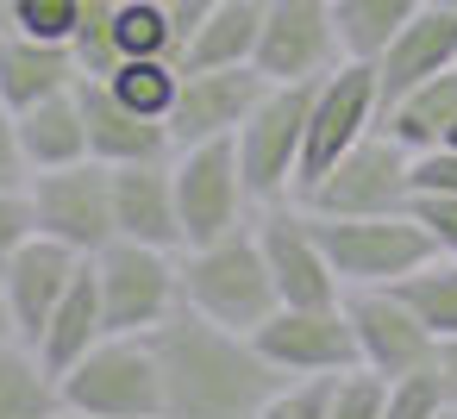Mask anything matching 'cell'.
Masks as SVG:
<instances>
[{
    "label": "cell",
    "mask_w": 457,
    "mask_h": 419,
    "mask_svg": "<svg viewBox=\"0 0 457 419\" xmlns=\"http://www.w3.org/2000/svg\"><path fill=\"white\" fill-rule=\"evenodd\" d=\"M151 350L163 369V419H257L288 382L251 332L213 325L188 307L151 332Z\"/></svg>",
    "instance_id": "1"
},
{
    "label": "cell",
    "mask_w": 457,
    "mask_h": 419,
    "mask_svg": "<svg viewBox=\"0 0 457 419\" xmlns=\"http://www.w3.org/2000/svg\"><path fill=\"white\" fill-rule=\"evenodd\" d=\"M182 307L201 313V319H213V325H232V332H257L282 307L251 226L232 232V238L182 251Z\"/></svg>",
    "instance_id": "2"
},
{
    "label": "cell",
    "mask_w": 457,
    "mask_h": 419,
    "mask_svg": "<svg viewBox=\"0 0 457 419\" xmlns=\"http://www.w3.org/2000/svg\"><path fill=\"white\" fill-rule=\"evenodd\" d=\"M63 407L95 419H163V369L151 332H107L82 363L63 375Z\"/></svg>",
    "instance_id": "3"
},
{
    "label": "cell",
    "mask_w": 457,
    "mask_h": 419,
    "mask_svg": "<svg viewBox=\"0 0 457 419\" xmlns=\"http://www.w3.org/2000/svg\"><path fill=\"white\" fill-rule=\"evenodd\" d=\"M307 213H313V207H307ZM313 226H320V244H326V257H332L345 294H351V288H395L401 275H413L420 263L438 257L432 238H426V226L413 219V207H407V213H370V219L313 213Z\"/></svg>",
    "instance_id": "4"
},
{
    "label": "cell",
    "mask_w": 457,
    "mask_h": 419,
    "mask_svg": "<svg viewBox=\"0 0 457 419\" xmlns=\"http://www.w3.org/2000/svg\"><path fill=\"white\" fill-rule=\"evenodd\" d=\"M170 176H176V213H182V251L195 244H213V238H232L257 219V201L245 188V169H238V144L232 138H213V144H188L170 157Z\"/></svg>",
    "instance_id": "5"
},
{
    "label": "cell",
    "mask_w": 457,
    "mask_h": 419,
    "mask_svg": "<svg viewBox=\"0 0 457 419\" xmlns=\"http://www.w3.org/2000/svg\"><path fill=\"white\" fill-rule=\"evenodd\" d=\"M107 332H157L182 307V251H151L132 238H113L88 257Z\"/></svg>",
    "instance_id": "6"
},
{
    "label": "cell",
    "mask_w": 457,
    "mask_h": 419,
    "mask_svg": "<svg viewBox=\"0 0 457 419\" xmlns=\"http://www.w3.org/2000/svg\"><path fill=\"white\" fill-rule=\"evenodd\" d=\"M382 119V94H376V63H338L332 76L313 82V107H307V138H301V169H295V201L313 194V182L376 132Z\"/></svg>",
    "instance_id": "7"
},
{
    "label": "cell",
    "mask_w": 457,
    "mask_h": 419,
    "mask_svg": "<svg viewBox=\"0 0 457 419\" xmlns=\"http://www.w3.org/2000/svg\"><path fill=\"white\" fill-rule=\"evenodd\" d=\"M307 107H313V82H270V94L251 107V119L238 126V169L257 207L270 201H295V169H301V138H307Z\"/></svg>",
    "instance_id": "8"
},
{
    "label": "cell",
    "mask_w": 457,
    "mask_h": 419,
    "mask_svg": "<svg viewBox=\"0 0 457 419\" xmlns=\"http://www.w3.org/2000/svg\"><path fill=\"white\" fill-rule=\"evenodd\" d=\"M413 151L395 144L388 132H370L363 144H351L301 207L332 213V219H370V213H407L413 207Z\"/></svg>",
    "instance_id": "9"
},
{
    "label": "cell",
    "mask_w": 457,
    "mask_h": 419,
    "mask_svg": "<svg viewBox=\"0 0 457 419\" xmlns=\"http://www.w3.org/2000/svg\"><path fill=\"white\" fill-rule=\"evenodd\" d=\"M257 232V251L270 263V282H276V300L282 307H338L345 300V282L320 244V226L301 201H270L257 207L251 219Z\"/></svg>",
    "instance_id": "10"
},
{
    "label": "cell",
    "mask_w": 457,
    "mask_h": 419,
    "mask_svg": "<svg viewBox=\"0 0 457 419\" xmlns=\"http://www.w3.org/2000/svg\"><path fill=\"white\" fill-rule=\"evenodd\" d=\"M26 194H32L38 238H57L76 257H95L101 244H113V169L107 163L88 157L70 169H38Z\"/></svg>",
    "instance_id": "11"
},
{
    "label": "cell",
    "mask_w": 457,
    "mask_h": 419,
    "mask_svg": "<svg viewBox=\"0 0 457 419\" xmlns=\"http://www.w3.org/2000/svg\"><path fill=\"white\" fill-rule=\"evenodd\" d=\"M345 63L332 0H263L257 70L270 82H320Z\"/></svg>",
    "instance_id": "12"
},
{
    "label": "cell",
    "mask_w": 457,
    "mask_h": 419,
    "mask_svg": "<svg viewBox=\"0 0 457 419\" xmlns=\"http://www.w3.org/2000/svg\"><path fill=\"white\" fill-rule=\"evenodd\" d=\"M251 338H257V350H263L288 382L363 369V363H357V338H351L345 300H338V307H276Z\"/></svg>",
    "instance_id": "13"
},
{
    "label": "cell",
    "mask_w": 457,
    "mask_h": 419,
    "mask_svg": "<svg viewBox=\"0 0 457 419\" xmlns=\"http://www.w3.org/2000/svg\"><path fill=\"white\" fill-rule=\"evenodd\" d=\"M345 313H351V338H357V363L382 382H401V375H420L432 369L438 357V338L413 319V307L395 294V288H351L345 294Z\"/></svg>",
    "instance_id": "14"
},
{
    "label": "cell",
    "mask_w": 457,
    "mask_h": 419,
    "mask_svg": "<svg viewBox=\"0 0 457 419\" xmlns=\"http://www.w3.org/2000/svg\"><path fill=\"white\" fill-rule=\"evenodd\" d=\"M263 94H270V76L257 63H238V70H182V88H176V107H170L176 151L213 144V138H238V126L251 119V107Z\"/></svg>",
    "instance_id": "15"
},
{
    "label": "cell",
    "mask_w": 457,
    "mask_h": 419,
    "mask_svg": "<svg viewBox=\"0 0 457 419\" xmlns=\"http://www.w3.org/2000/svg\"><path fill=\"white\" fill-rule=\"evenodd\" d=\"M82 263H88V257H76V251L57 244V238H32L7 269H0V294H7V325H13V338L38 344V332L51 325V313H57V300L70 294V282L82 275Z\"/></svg>",
    "instance_id": "16"
},
{
    "label": "cell",
    "mask_w": 457,
    "mask_h": 419,
    "mask_svg": "<svg viewBox=\"0 0 457 419\" xmlns=\"http://www.w3.org/2000/svg\"><path fill=\"white\" fill-rule=\"evenodd\" d=\"M82 119H88V157L107 163V169H126V163H170L176 157V138H170V119H145L132 113L126 101H113L107 82L82 76Z\"/></svg>",
    "instance_id": "17"
},
{
    "label": "cell",
    "mask_w": 457,
    "mask_h": 419,
    "mask_svg": "<svg viewBox=\"0 0 457 419\" xmlns=\"http://www.w3.org/2000/svg\"><path fill=\"white\" fill-rule=\"evenodd\" d=\"M438 70H457V7L426 0V7L401 26V38L376 57V94H382V107L395 94H407L413 82L438 76Z\"/></svg>",
    "instance_id": "18"
},
{
    "label": "cell",
    "mask_w": 457,
    "mask_h": 419,
    "mask_svg": "<svg viewBox=\"0 0 457 419\" xmlns=\"http://www.w3.org/2000/svg\"><path fill=\"white\" fill-rule=\"evenodd\" d=\"M113 238L182 251V213H176V176L170 163H126L113 169Z\"/></svg>",
    "instance_id": "19"
},
{
    "label": "cell",
    "mask_w": 457,
    "mask_h": 419,
    "mask_svg": "<svg viewBox=\"0 0 457 419\" xmlns=\"http://www.w3.org/2000/svg\"><path fill=\"white\" fill-rule=\"evenodd\" d=\"M82 82V63L70 45H38L26 32H0V101L13 113L51 101V94H70Z\"/></svg>",
    "instance_id": "20"
},
{
    "label": "cell",
    "mask_w": 457,
    "mask_h": 419,
    "mask_svg": "<svg viewBox=\"0 0 457 419\" xmlns=\"http://www.w3.org/2000/svg\"><path fill=\"white\" fill-rule=\"evenodd\" d=\"M82 88V82H76ZM51 94L38 107L20 113V151L38 169H70V163H88V119H82V94Z\"/></svg>",
    "instance_id": "21"
},
{
    "label": "cell",
    "mask_w": 457,
    "mask_h": 419,
    "mask_svg": "<svg viewBox=\"0 0 457 419\" xmlns=\"http://www.w3.org/2000/svg\"><path fill=\"white\" fill-rule=\"evenodd\" d=\"M451 119H457V70H438V76L413 82L407 94H395L382 107V119H376V132H388L395 144H407L420 157V151H438L445 144Z\"/></svg>",
    "instance_id": "22"
},
{
    "label": "cell",
    "mask_w": 457,
    "mask_h": 419,
    "mask_svg": "<svg viewBox=\"0 0 457 419\" xmlns=\"http://www.w3.org/2000/svg\"><path fill=\"white\" fill-rule=\"evenodd\" d=\"M107 338V313H101V288H95V269L82 263V275L70 282V294L57 300V313H51V325L38 332V357H45V369L51 375H63L70 363H82L95 344Z\"/></svg>",
    "instance_id": "23"
},
{
    "label": "cell",
    "mask_w": 457,
    "mask_h": 419,
    "mask_svg": "<svg viewBox=\"0 0 457 419\" xmlns=\"http://www.w3.org/2000/svg\"><path fill=\"white\" fill-rule=\"evenodd\" d=\"M257 32H263V0H213L207 26L182 51V70H238V63H257Z\"/></svg>",
    "instance_id": "24"
},
{
    "label": "cell",
    "mask_w": 457,
    "mask_h": 419,
    "mask_svg": "<svg viewBox=\"0 0 457 419\" xmlns=\"http://www.w3.org/2000/svg\"><path fill=\"white\" fill-rule=\"evenodd\" d=\"M63 413V382L45 369V357L0 332V419H57Z\"/></svg>",
    "instance_id": "25"
},
{
    "label": "cell",
    "mask_w": 457,
    "mask_h": 419,
    "mask_svg": "<svg viewBox=\"0 0 457 419\" xmlns=\"http://www.w3.org/2000/svg\"><path fill=\"white\" fill-rule=\"evenodd\" d=\"M420 7H426V0H332L345 63H376Z\"/></svg>",
    "instance_id": "26"
},
{
    "label": "cell",
    "mask_w": 457,
    "mask_h": 419,
    "mask_svg": "<svg viewBox=\"0 0 457 419\" xmlns=\"http://www.w3.org/2000/svg\"><path fill=\"white\" fill-rule=\"evenodd\" d=\"M95 82H107L113 101H126L132 113H145V119H170L176 88H182V63H176V57H126L113 76H95Z\"/></svg>",
    "instance_id": "27"
},
{
    "label": "cell",
    "mask_w": 457,
    "mask_h": 419,
    "mask_svg": "<svg viewBox=\"0 0 457 419\" xmlns=\"http://www.w3.org/2000/svg\"><path fill=\"white\" fill-rule=\"evenodd\" d=\"M395 294L413 307V319H420L432 338H457V257L420 263L413 275L395 282Z\"/></svg>",
    "instance_id": "28"
},
{
    "label": "cell",
    "mask_w": 457,
    "mask_h": 419,
    "mask_svg": "<svg viewBox=\"0 0 457 419\" xmlns=\"http://www.w3.org/2000/svg\"><path fill=\"white\" fill-rule=\"evenodd\" d=\"M113 45H120V63H126V57H176L170 7H157V0H120ZM176 63H182V57H176Z\"/></svg>",
    "instance_id": "29"
},
{
    "label": "cell",
    "mask_w": 457,
    "mask_h": 419,
    "mask_svg": "<svg viewBox=\"0 0 457 419\" xmlns=\"http://www.w3.org/2000/svg\"><path fill=\"white\" fill-rule=\"evenodd\" d=\"M82 20V0H7V26L0 32H26L38 45H70Z\"/></svg>",
    "instance_id": "30"
},
{
    "label": "cell",
    "mask_w": 457,
    "mask_h": 419,
    "mask_svg": "<svg viewBox=\"0 0 457 419\" xmlns=\"http://www.w3.org/2000/svg\"><path fill=\"white\" fill-rule=\"evenodd\" d=\"M382 400H388V382H382V375L345 369V375H332V407H326V419H382Z\"/></svg>",
    "instance_id": "31"
},
{
    "label": "cell",
    "mask_w": 457,
    "mask_h": 419,
    "mask_svg": "<svg viewBox=\"0 0 457 419\" xmlns=\"http://www.w3.org/2000/svg\"><path fill=\"white\" fill-rule=\"evenodd\" d=\"M326 407H332V375H301V382H282L257 419H326Z\"/></svg>",
    "instance_id": "32"
},
{
    "label": "cell",
    "mask_w": 457,
    "mask_h": 419,
    "mask_svg": "<svg viewBox=\"0 0 457 419\" xmlns=\"http://www.w3.org/2000/svg\"><path fill=\"white\" fill-rule=\"evenodd\" d=\"M438 407H445V388H438V375H432V369H420V375H401V382H388L382 419H432Z\"/></svg>",
    "instance_id": "33"
},
{
    "label": "cell",
    "mask_w": 457,
    "mask_h": 419,
    "mask_svg": "<svg viewBox=\"0 0 457 419\" xmlns=\"http://www.w3.org/2000/svg\"><path fill=\"white\" fill-rule=\"evenodd\" d=\"M32 238H38L32 194H26V188H0V269H7V263H13Z\"/></svg>",
    "instance_id": "34"
},
{
    "label": "cell",
    "mask_w": 457,
    "mask_h": 419,
    "mask_svg": "<svg viewBox=\"0 0 457 419\" xmlns=\"http://www.w3.org/2000/svg\"><path fill=\"white\" fill-rule=\"evenodd\" d=\"M413 219L426 226L438 257H457V194H413Z\"/></svg>",
    "instance_id": "35"
},
{
    "label": "cell",
    "mask_w": 457,
    "mask_h": 419,
    "mask_svg": "<svg viewBox=\"0 0 457 419\" xmlns=\"http://www.w3.org/2000/svg\"><path fill=\"white\" fill-rule=\"evenodd\" d=\"M32 182V163L20 151V113L0 101V188H26Z\"/></svg>",
    "instance_id": "36"
},
{
    "label": "cell",
    "mask_w": 457,
    "mask_h": 419,
    "mask_svg": "<svg viewBox=\"0 0 457 419\" xmlns=\"http://www.w3.org/2000/svg\"><path fill=\"white\" fill-rule=\"evenodd\" d=\"M170 7V32H176V57L195 45V32L207 26V13H213V0H163Z\"/></svg>",
    "instance_id": "37"
},
{
    "label": "cell",
    "mask_w": 457,
    "mask_h": 419,
    "mask_svg": "<svg viewBox=\"0 0 457 419\" xmlns=\"http://www.w3.org/2000/svg\"><path fill=\"white\" fill-rule=\"evenodd\" d=\"M432 375L445 388V400L457 407V338H438V357H432Z\"/></svg>",
    "instance_id": "38"
},
{
    "label": "cell",
    "mask_w": 457,
    "mask_h": 419,
    "mask_svg": "<svg viewBox=\"0 0 457 419\" xmlns=\"http://www.w3.org/2000/svg\"><path fill=\"white\" fill-rule=\"evenodd\" d=\"M438 151H457V119H451V132H445V144Z\"/></svg>",
    "instance_id": "39"
},
{
    "label": "cell",
    "mask_w": 457,
    "mask_h": 419,
    "mask_svg": "<svg viewBox=\"0 0 457 419\" xmlns=\"http://www.w3.org/2000/svg\"><path fill=\"white\" fill-rule=\"evenodd\" d=\"M432 419H457V407H451V400H445V407H438V413H432Z\"/></svg>",
    "instance_id": "40"
},
{
    "label": "cell",
    "mask_w": 457,
    "mask_h": 419,
    "mask_svg": "<svg viewBox=\"0 0 457 419\" xmlns=\"http://www.w3.org/2000/svg\"><path fill=\"white\" fill-rule=\"evenodd\" d=\"M57 419H95V413H76V407H63V413H57Z\"/></svg>",
    "instance_id": "41"
},
{
    "label": "cell",
    "mask_w": 457,
    "mask_h": 419,
    "mask_svg": "<svg viewBox=\"0 0 457 419\" xmlns=\"http://www.w3.org/2000/svg\"><path fill=\"white\" fill-rule=\"evenodd\" d=\"M0 332H13V325H7V294H0Z\"/></svg>",
    "instance_id": "42"
},
{
    "label": "cell",
    "mask_w": 457,
    "mask_h": 419,
    "mask_svg": "<svg viewBox=\"0 0 457 419\" xmlns=\"http://www.w3.org/2000/svg\"><path fill=\"white\" fill-rule=\"evenodd\" d=\"M0 26H7V0H0Z\"/></svg>",
    "instance_id": "43"
},
{
    "label": "cell",
    "mask_w": 457,
    "mask_h": 419,
    "mask_svg": "<svg viewBox=\"0 0 457 419\" xmlns=\"http://www.w3.org/2000/svg\"><path fill=\"white\" fill-rule=\"evenodd\" d=\"M445 7H457V0H445Z\"/></svg>",
    "instance_id": "44"
},
{
    "label": "cell",
    "mask_w": 457,
    "mask_h": 419,
    "mask_svg": "<svg viewBox=\"0 0 457 419\" xmlns=\"http://www.w3.org/2000/svg\"><path fill=\"white\" fill-rule=\"evenodd\" d=\"M157 7H163V0H157Z\"/></svg>",
    "instance_id": "45"
}]
</instances>
